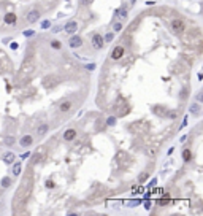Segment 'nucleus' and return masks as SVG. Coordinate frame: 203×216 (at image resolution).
Masks as SVG:
<instances>
[{"mask_svg": "<svg viewBox=\"0 0 203 216\" xmlns=\"http://www.w3.org/2000/svg\"><path fill=\"white\" fill-rule=\"evenodd\" d=\"M171 29H173V32H176V34H182L186 30V24L181 21V19H173V21H171Z\"/></svg>", "mask_w": 203, "mask_h": 216, "instance_id": "f257e3e1", "label": "nucleus"}, {"mask_svg": "<svg viewBox=\"0 0 203 216\" xmlns=\"http://www.w3.org/2000/svg\"><path fill=\"white\" fill-rule=\"evenodd\" d=\"M33 68H35L33 57H27L26 61H24V64H22V68H21V72H22V73H30Z\"/></svg>", "mask_w": 203, "mask_h": 216, "instance_id": "f03ea898", "label": "nucleus"}, {"mask_svg": "<svg viewBox=\"0 0 203 216\" xmlns=\"http://www.w3.org/2000/svg\"><path fill=\"white\" fill-rule=\"evenodd\" d=\"M103 45H105V41H103V37H102L100 34H94L92 35V46L95 49H102L103 48Z\"/></svg>", "mask_w": 203, "mask_h": 216, "instance_id": "7ed1b4c3", "label": "nucleus"}, {"mask_svg": "<svg viewBox=\"0 0 203 216\" xmlns=\"http://www.w3.org/2000/svg\"><path fill=\"white\" fill-rule=\"evenodd\" d=\"M124 53H126V48H124V46H121V45L116 46V48L111 51V59L113 61H118V59H121L124 56Z\"/></svg>", "mask_w": 203, "mask_h": 216, "instance_id": "20e7f679", "label": "nucleus"}, {"mask_svg": "<svg viewBox=\"0 0 203 216\" xmlns=\"http://www.w3.org/2000/svg\"><path fill=\"white\" fill-rule=\"evenodd\" d=\"M56 84H57V76L51 75V76H45V78H43V86H45L46 89L54 88Z\"/></svg>", "mask_w": 203, "mask_h": 216, "instance_id": "39448f33", "label": "nucleus"}, {"mask_svg": "<svg viewBox=\"0 0 203 216\" xmlns=\"http://www.w3.org/2000/svg\"><path fill=\"white\" fill-rule=\"evenodd\" d=\"M64 30H65L67 34H70V35L76 34V30H78V22H76V21H68L67 24L64 26Z\"/></svg>", "mask_w": 203, "mask_h": 216, "instance_id": "423d86ee", "label": "nucleus"}, {"mask_svg": "<svg viewBox=\"0 0 203 216\" xmlns=\"http://www.w3.org/2000/svg\"><path fill=\"white\" fill-rule=\"evenodd\" d=\"M68 45L72 46V48H81L83 46V38L78 37V35H72L68 40Z\"/></svg>", "mask_w": 203, "mask_h": 216, "instance_id": "0eeeda50", "label": "nucleus"}, {"mask_svg": "<svg viewBox=\"0 0 203 216\" xmlns=\"http://www.w3.org/2000/svg\"><path fill=\"white\" fill-rule=\"evenodd\" d=\"M38 19H40V11H38V10H32V11H29V14H27V22L33 24V22H37Z\"/></svg>", "mask_w": 203, "mask_h": 216, "instance_id": "6e6552de", "label": "nucleus"}, {"mask_svg": "<svg viewBox=\"0 0 203 216\" xmlns=\"http://www.w3.org/2000/svg\"><path fill=\"white\" fill-rule=\"evenodd\" d=\"M32 143H33V137L32 135H24L21 140H19V145H21L22 148H29Z\"/></svg>", "mask_w": 203, "mask_h": 216, "instance_id": "1a4fd4ad", "label": "nucleus"}, {"mask_svg": "<svg viewBox=\"0 0 203 216\" xmlns=\"http://www.w3.org/2000/svg\"><path fill=\"white\" fill-rule=\"evenodd\" d=\"M3 21H5V24H8V26H13V24H16V21H18V16L14 13H6L5 14V18H3Z\"/></svg>", "mask_w": 203, "mask_h": 216, "instance_id": "9d476101", "label": "nucleus"}, {"mask_svg": "<svg viewBox=\"0 0 203 216\" xmlns=\"http://www.w3.org/2000/svg\"><path fill=\"white\" fill-rule=\"evenodd\" d=\"M76 138V130L75 129H67V130L64 132V140L65 141H72Z\"/></svg>", "mask_w": 203, "mask_h": 216, "instance_id": "9b49d317", "label": "nucleus"}, {"mask_svg": "<svg viewBox=\"0 0 203 216\" xmlns=\"http://www.w3.org/2000/svg\"><path fill=\"white\" fill-rule=\"evenodd\" d=\"M189 111H190V115H194V116H200V111H202L200 102H197V103H190Z\"/></svg>", "mask_w": 203, "mask_h": 216, "instance_id": "f8f14e48", "label": "nucleus"}, {"mask_svg": "<svg viewBox=\"0 0 203 216\" xmlns=\"http://www.w3.org/2000/svg\"><path fill=\"white\" fill-rule=\"evenodd\" d=\"M152 113H154L155 116H165L167 115V110L165 107H162V105H155V107H152Z\"/></svg>", "mask_w": 203, "mask_h": 216, "instance_id": "ddd939ff", "label": "nucleus"}, {"mask_svg": "<svg viewBox=\"0 0 203 216\" xmlns=\"http://www.w3.org/2000/svg\"><path fill=\"white\" fill-rule=\"evenodd\" d=\"M14 159H16V156H14V153H11V151H8V153L3 154V162H5V164H13Z\"/></svg>", "mask_w": 203, "mask_h": 216, "instance_id": "4468645a", "label": "nucleus"}, {"mask_svg": "<svg viewBox=\"0 0 203 216\" xmlns=\"http://www.w3.org/2000/svg\"><path fill=\"white\" fill-rule=\"evenodd\" d=\"M72 102H70V100H65V102H62V103L59 105V110H60V111L62 113H65V111H68V110L70 108H72Z\"/></svg>", "mask_w": 203, "mask_h": 216, "instance_id": "2eb2a0df", "label": "nucleus"}, {"mask_svg": "<svg viewBox=\"0 0 203 216\" xmlns=\"http://www.w3.org/2000/svg\"><path fill=\"white\" fill-rule=\"evenodd\" d=\"M48 129H49V125H48V124H41L40 127L37 129V135H38V137H43L46 132H48Z\"/></svg>", "mask_w": 203, "mask_h": 216, "instance_id": "dca6fc26", "label": "nucleus"}, {"mask_svg": "<svg viewBox=\"0 0 203 216\" xmlns=\"http://www.w3.org/2000/svg\"><path fill=\"white\" fill-rule=\"evenodd\" d=\"M190 159H192V151L186 148V150L182 151V160H184V162H189Z\"/></svg>", "mask_w": 203, "mask_h": 216, "instance_id": "f3484780", "label": "nucleus"}, {"mask_svg": "<svg viewBox=\"0 0 203 216\" xmlns=\"http://www.w3.org/2000/svg\"><path fill=\"white\" fill-rule=\"evenodd\" d=\"M3 143H5L6 146H13V145L16 143V138H14V137H5V138H3Z\"/></svg>", "mask_w": 203, "mask_h": 216, "instance_id": "a211bd4d", "label": "nucleus"}, {"mask_svg": "<svg viewBox=\"0 0 203 216\" xmlns=\"http://www.w3.org/2000/svg\"><path fill=\"white\" fill-rule=\"evenodd\" d=\"M21 170H22V165H21V164H14V165H13V175H14V176L21 175Z\"/></svg>", "mask_w": 203, "mask_h": 216, "instance_id": "6ab92c4d", "label": "nucleus"}, {"mask_svg": "<svg viewBox=\"0 0 203 216\" xmlns=\"http://www.w3.org/2000/svg\"><path fill=\"white\" fill-rule=\"evenodd\" d=\"M0 184H2V187H10L11 186V178H10V176H5Z\"/></svg>", "mask_w": 203, "mask_h": 216, "instance_id": "aec40b11", "label": "nucleus"}, {"mask_svg": "<svg viewBox=\"0 0 203 216\" xmlns=\"http://www.w3.org/2000/svg\"><path fill=\"white\" fill-rule=\"evenodd\" d=\"M118 16H121L122 19H127V16H128V11H127L126 8H119V13H118Z\"/></svg>", "mask_w": 203, "mask_h": 216, "instance_id": "412c9836", "label": "nucleus"}, {"mask_svg": "<svg viewBox=\"0 0 203 216\" xmlns=\"http://www.w3.org/2000/svg\"><path fill=\"white\" fill-rule=\"evenodd\" d=\"M51 48H54V49H60L62 48V43L59 40H53L51 41Z\"/></svg>", "mask_w": 203, "mask_h": 216, "instance_id": "4be33fe9", "label": "nucleus"}, {"mask_svg": "<svg viewBox=\"0 0 203 216\" xmlns=\"http://www.w3.org/2000/svg\"><path fill=\"white\" fill-rule=\"evenodd\" d=\"M148 178H149V175H148L146 172H143V173H140V176H138V181H140V183H144Z\"/></svg>", "mask_w": 203, "mask_h": 216, "instance_id": "5701e85b", "label": "nucleus"}, {"mask_svg": "<svg viewBox=\"0 0 203 216\" xmlns=\"http://www.w3.org/2000/svg\"><path fill=\"white\" fill-rule=\"evenodd\" d=\"M122 24H121V22H114V24H113V30H114V32H121V30H122Z\"/></svg>", "mask_w": 203, "mask_h": 216, "instance_id": "b1692460", "label": "nucleus"}, {"mask_svg": "<svg viewBox=\"0 0 203 216\" xmlns=\"http://www.w3.org/2000/svg\"><path fill=\"white\" fill-rule=\"evenodd\" d=\"M43 158V154H40V153H35V156H33V159H32V164H37V162H40Z\"/></svg>", "mask_w": 203, "mask_h": 216, "instance_id": "393cba45", "label": "nucleus"}, {"mask_svg": "<svg viewBox=\"0 0 203 216\" xmlns=\"http://www.w3.org/2000/svg\"><path fill=\"white\" fill-rule=\"evenodd\" d=\"M45 186L48 187V189H53L54 186H56V183L54 181H51V180H46V183H45Z\"/></svg>", "mask_w": 203, "mask_h": 216, "instance_id": "a878e982", "label": "nucleus"}, {"mask_svg": "<svg viewBox=\"0 0 203 216\" xmlns=\"http://www.w3.org/2000/svg\"><path fill=\"white\" fill-rule=\"evenodd\" d=\"M167 115H168V118H170V119H175V118L178 116V111H176V110H173V111H168V113H167Z\"/></svg>", "mask_w": 203, "mask_h": 216, "instance_id": "bb28decb", "label": "nucleus"}, {"mask_svg": "<svg viewBox=\"0 0 203 216\" xmlns=\"http://www.w3.org/2000/svg\"><path fill=\"white\" fill-rule=\"evenodd\" d=\"M167 203H168V194H167L163 199H160V200H159V205H167Z\"/></svg>", "mask_w": 203, "mask_h": 216, "instance_id": "cd10ccee", "label": "nucleus"}, {"mask_svg": "<svg viewBox=\"0 0 203 216\" xmlns=\"http://www.w3.org/2000/svg\"><path fill=\"white\" fill-rule=\"evenodd\" d=\"M106 124L108 125H114L116 124V118L114 116H110V118H108V121H106Z\"/></svg>", "mask_w": 203, "mask_h": 216, "instance_id": "c85d7f7f", "label": "nucleus"}, {"mask_svg": "<svg viewBox=\"0 0 203 216\" xmlns=\"http://www.w3.org/2000/svg\"><path fill=\"white\" fill-rule=\"evenodd\" d=\"M113 38H114V34L110 32V34H106V37H105V41H111Z\"/></svg>", "mask_w": 203, "mask_h": 216, "instance_id": "c756f323", "label": "nucleus"}, {"mask_svg": "<svg viewBox=\"0 0 203 216\" xmlns=\"http://www.w3.org/2000/svg\"><path fill=\"white\" fill-rule=\"evenodd\" d=\"M64 68H65V70H72V68H73V64H72V62H65Z\"/></svg>", "mask_w": 203, "mask_h": 216, "instance_id": "7c9ffc66", "label": "nucleus"}, {"mask_svg": "<svg viewBox=\"0 0 203 216\" xmlns=\"http://www.w3.org/2000/svg\"><path fill=\"white\" fill-rule=\"evenodd\" d=\"M143 192V187L140 186V187H133V194H141Z\"/></svg>", "mask_w": 203, "mask_h": 216, "instance_id": "2f4dec72", "label": "nucleus"}, {"mask_svg": "<svg viewBox=\"0 0 203 216\" xmlns=\"http://www.w3.org/2000/svg\"><path fill=\"white\" fill-rule=\"evenodd\" d=\"M49 26H51V22H49V21H45V22L41 24V29H49Z\"/></svg>", "mask_w": 203, "mask_h": 216, "instance_id": "473e14b6", "label": "nucleus"}, {"mask_svg": "<svg viewBox=\"0 0 203 216\" xmlns=\"http://www.w3.org/2000/svg\"><path fill=\"white\" fill-rule=\"evenodd\" d=\"M33 34H35L33 30H24V35H26V37H32Z\"/></svg>", "mask_w": 203, "mask_h": 216, "instance_id": "72a5a7b5", "label": "nucleus"}, {"mask_svg": "<svg viewBox=\"0 0 203 216\" xmlns=\"http://www.w3.org/2000/svg\"><path fill=\"white\" fill-rule=\"evenodd\" d=\"M155 184H157V180H155V178H152V181L149 183V187L152 189V187H155Z\"/></svg>", "mask_w": 203, "mask_h": 216, "instance_id": "f704fd0d", "label": "nucleus"}, {"mask_svg": "<svg viewBox=\"0 0 203 216\" xmlns=\"http://www.w3.org/2000/svg\"><path fill=\"white\" fill-rule=\"evenodd\" d=\"M30 154H32V153H29V151H26V153H24V154H22V156H21V158H22V159H27V158H30Z\"/></svg>", "mask_w": 203, "mask_h": 216, "instance_id": "c9c22d12", "label": "nucleus"}, {"mask_svg": "<svg viewBox=\"0 0 203 216\" xmlns=\"http://www.w3.org/2000/svg\"><path fill=\"white\" fill-rule=\"evenodd\" d=\"M86 68H87V70H94V68H95V64H87V65H86Z\"/></svg>", "mask_w": 203, "mask_h": 216, "instance_id": "e433bc0d", "label": "nucleus"}, {"mask_svg": "<svg viewBox=\"0 0 203 216\" xmlns=\"http://www.w3.org/2000/svg\"><path fill=\"white\" fill-rule=\"evenodd\" d=\"M45 151H46V148H45V146H40V148L37 150V153H40V154H43Z\"/></svg>", "mask_w": 203, "mask_h": 216, "instance_id": "4c0bfd02", "label": "nucleus"}, {"mask_svg": "<svg viewBox=\"0 0 203 216\" xmlns=\"http://www.w3.org/2000/svg\"><path fill=\"white\" fill-rule=\"evenodd\" d=\"M186 96H187V89H184V91L181 92V99H186Z\"/></svg>", "mask_w": 203, "mask_h": 216, "instance_id": "58836bf2", "label": "nucleus"}, {"mask_svg": "<svg viewBox=\"0 0 203 216\" xmlns=\"http://www.w3.org/2000/svg\"><path fill=\"white\" fill-rule=\"evenodd\" d=\"M202 99H203V94H202V92H198V94H197V100H198V102H202Z\"/></svg>", "mask_w": 203, "mask_h": 216, "instance_id": "ea45409f", "label": "nucleus"}, {"mask_svg": "<svg viewBox=\"0 0 203 216\" xmlns=\"http://www.w3.org/2000/svg\"><path fill=\"white\" fill-rule=\"evenodd\" d=\"M11 49H18V43H11Z\"/></svg>", "mask_w": 203, "mask_h": 216, "instance_id": "a19ab883", "label": "nucleus"}, {"mask_svg": "<svg viewBox=\"0 0 203 216\" xmlns=\"http://www.w3.org/2000/svg\"><path fill=\"white\" fill-rule=\"evenodd\" d=\"M136 2V0H130V3H135Z\"/></svg>", "mask_w": 203, "mask_h": 216, "instance_id": "79ce46f5", "label": "nucleus"}]
</instances>
